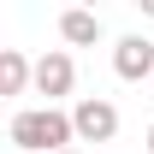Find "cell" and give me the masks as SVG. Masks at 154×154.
I'll list each match as a JSON object with an SVG mask.
<instances>
[{
	"instance_id": "cell-1",
	"label": "cell",
	"mask_w": 154,
	"mask_h": 154,
	"mask_svg": "<svg viewBox=\"0 0 154 154\" xmlns=\"http://www.w3.org/2000/svg\"><path fill=\"white\" fill-rule=\"evenodd\" d=\"M6 136H12V148H24V154H65L71 136H77V125H71V113H59V107H30V113H18L6 125Z\"/></svg>"
},
{
	"instance_id": "cell-2",
	"label": "cell",
	"mask_w": 154,
	"mask_h": 154,
	"mask_svg": "<svg viewBox=\"0 0 154 154\" xmlns=\"http://www.w3.org/2000/svg\"><path fill=\"white\" fill-rule=\"evenodd\" d=\"M71 125H77V142H113L119 136V107L101 95H83L71 107Z\"/></svg>"
},
{
	"instance_id": "cell-3",
	"label": "cell",
	"mask_w": 154,
	"mask_h": 154,
	"mask_svg": "<svg viewBox=\"0 0 154 154\" xmlns=\"http://www.w3.org/2000/svg\"><path fill=\"white\" fill-rule=\"evenodd\" d=\"M71 83H77V65H71V54L48 48V54L36 59V95H48V107H54L59 95H71Z\"/></svg>"
},
{
	"instance_id": "cell-4",
	"label": "cell",
	"mask_w": 154,
	"mask_h": 154,
	"mask_svg": "<svg viewBox=\"0 0 154 154\" xmlns=\"http://www.w3.org/2000/svg\"><path fill=\"white\" fill-rule=\"evenodd\" d=\"M113 71L125 77V83L154 77V42H148V36H125V42L113 48Z\"/></svg>"
},
{
	"instance_id": "cell-5",
	"label": "cell",
	"mask_w": 154,
	"mask_h": 154,
	"mask_svg": "<svg viewBox=\"0 0 154 154\" xmlns=\"http://www.w3.org/2000/svg\"><path fill=\"white\" fill-rule=\"evenodd\" d=\"M59 36L71 42V48H95L101 42V18L83 12V6H71V12H59Z\"/></svg>"
},
{
	"instance_id": "cell-6",
	"label": "cell",
	"mask_w": 154,
	"mask_h": 154,
	"mask_svg": "<svg viewBox=\"0 0 154 154\" xmlns=\"http://www.w3.org/2000/svg\"><path fill=\"white\" fill-rule=\"evenodd\" d=\"M24 83H36V65L18 48H0V95H24Z\"/></svg>"
},
{
	"instance_id": "cell-7",
	"label": "cell",
	"mask_w": 154,
	"mask_h": 154,
	"mask_svg": "<svg viewBox=\"0 0 154 154\" xmlns=\"http://www.w3.org/2000/svg\"><path fill=\"white\" fill-rule=\"evenodd\" d=\"M148 154H154V125H148Z\"/></svg>"
},
{
	"instance_id": "cell-8",
	"label": "cell",
	"mask_w": 154,
	"mask_h": 154,
	"mask_svg": "<svg viewBox=\"0 0 154 154\" xmlns=\"http://www.w3.org/2000/svg\"><path fill=\"white\" fill-rule=\"evenodd\" d=\"M65 154H77V148H65Z\"/></svg>"
}]
</instances>
